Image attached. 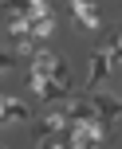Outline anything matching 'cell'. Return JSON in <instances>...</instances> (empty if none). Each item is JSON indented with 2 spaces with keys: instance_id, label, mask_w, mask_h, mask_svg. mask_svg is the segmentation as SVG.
I'll use <instances>...</instances> for the list:
<instances>
[{
  "instance_id": "obj_8",
  "label": "cell",
  "mask_w": 122,
  "mask_h": 149,
  "mask_svg": "<svg viewBox=\"0 0 122 149\" xmlns=\"http://www.w3.org/2000/svg\"><path fill=\"white\" fill-rule=\"evenodd\" d=\"M51 79L59 82V86H71V67H67V59H63V55H59V63H55V71H51ZM71 90H75V86H71Z\"/></svg>"
},
{
  "instance_id": "obj_10",
  "label": "cell",
  "mask_w": 122,
  "mask_h": 149,
  "mask_svg": "<svg viewBox=\"0 0 122 149\" xmlns=\"http://www.w3.org/2000/svg\"><path fill=\"white\" fill-rule=\"evenodd\" d=\"M87 149H107V145H87Z\"/></svg>"
},
{
  "instance_id": "obj_11",
  "label": "cell",
  "mask_w": 122,
  "mask_h": 149,
  "mask_svg": "<svg viewBox=\"0 0 122 149\" xmlns=\"http://www.w3.org/2000/svg\"><path fill=\"white\" fill-rule=\"evenodd\" d=\"M114 94H118V98H122V82H118V90H114Z\"/></svg>"
},
{
  "instance_id": "obj_1",
  "label": "cell",
  "mask_w": 122,
  "mask_h": 149,
  "mask_svg": "<svg viewBox=\"0 0 122 149\" xmlns=\"http://www.w3.org/2000/svg\"><path fill=\"white\" fill-rule=\"evenodd\" d=\"M114 67H118L114 55L102 51V47H95V51H91V74H87V94H95V90H99L102 82L114 74Z\"/></svg>"
},
{
  "instance_id": "obj_5",
  "label": "cell",
  "mask_w": 122,
  "mask_h": 149,
  "mask_svg": "<svg viewBox=\"0 0 122 149\" xmlns=\"http://www.w3.org/2000/svg\"><path fill=\"white\" fill-rule=\"evenodd\" d=\"M55 63H59V55H55L51 47H39V51H36V59L28 63V74H43V79H51Z\"/></svg>"
},
{
  "instance_id": "obj_3",
  "label": "cell",
  "mask_w": 122,
  "mask_h": 149,
  "mask_svg": "<svg viewBox=\"0 0 122 149\" xmlns=\"http://www.w3.org/2000/svg\"><path fill=\"white\" fill-rule=\"evenodd\" d=\"M0 114H4V130H12V126H28V122H32V106L24 102V98H12V94L0 102Z\"/></svg>"
},
{
  "instance_id": "obj_9",
  "label": "cell",
  "mask_w": 122,
  "mask_h": 149,
  "mask_svg": "<svg viewBox=\"0 0 122 149\" xmlns=\"http://www.w3.org/2000/svg\"><path fill=\"white\" fill-rule=\"evenodd\" d=\"M102 51H110V55H114V63H122V31H110L107 43H102Z\"/></svg>"
},
{
  "instance_id": "obj_4",
  "label": "cell",
  "mask_w": 122,
  "mask_h": 149,
  "mask_svg": "<svg viewBox=\"0 0 122 149\" xmlns=\"http://www.w3.org/2000/svg\"><path fill=\"white\" fill-rule=\"evenodd\" d=\"M71 20H75L79 31H99V8H95V4H83V0H75V4H71Z\"/></svg>"
},
{
  "instance_id": "obj_6",
  "label": "cell",
  "mask_w": 122,
  "mask_h": 149,
  "mask_svg": "<svg viewBox=\"0 0 122 149\" xmlns=\"http://www.w3.org/2000/svg\"><path fill=\"white\" fill-rule=\"evenodd\" d=\"M55 36V16H47V20H39V24H32V39H36L39 47L47 43V39Z\"/></svg>"
},
{
  "instance_id": "obj_7",
  "label": "cell",
  "mask_w": 122,
  "mask_h": 149,
  "mask_svg": "<svg viewBox=\"0 0 122 149\" xmlns=\"http://www.w3.org/2000/svg\"><path fill=\"white\" fill-rule=\"evenodd\" d=\"M36 149H75V141H71V134H59V137H43Z\"/></svg>"
},
{
  "instance_id": "obj_2",
  "label": "cell",
  "mask_w": 122,
  "mask_h": 149,
  "mask_svg": "<svg viewBox=\"0 0 122 149\" xmlns=\"http://www.w3.org/2000/svg\"><path fill=\"white\" fill-rule=\"evenodd\" d=\"M91 102H95V110H99V118L107 122V126H114V122L122 118V98L114 94V90H95Z\"/></svg>"
}]
</instances>
